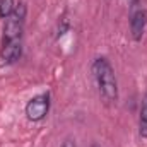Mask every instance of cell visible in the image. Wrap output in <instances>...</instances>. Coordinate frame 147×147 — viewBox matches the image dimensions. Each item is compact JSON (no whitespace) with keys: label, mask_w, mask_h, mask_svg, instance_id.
Wrapping results in <instances>:
<instances>
[{"label":"cell","mask_w":147,"mask_h":147,"mask_svg":"<svg viewBox=\"0 0 147 147\" xmlns=\"http://www.w3.org/2000/svg\"><path fill=\"white\" fill-rule=\"evenodd\" d=\"M92 74L96 77L99 92L105 98V101L106 103H116V99H118V82H116V75H115L111 63L103 57L96 58L94 63H92Z\"/></svg>","instance_id":"obj_1"},{"label":"cell","mask_w":147,"mask_h":147,"mask_svg":"<svg viewBox=\"0 0 147 147\" xmlns=\"http://www.w3.org/2000/svg\"><path fill=\"white\" fill-rule=\"evenodd\" d=\"M48 108H50V98L48 94H39L36 98H33L28 106H26V115L29 120L33 121H39L46 116L48 113Z\"/></svg>","instance_id":"obj_2"},{"label":"cell","mask_w":147,"mask_h":147,"mask_svg":"<svg viewBox=\"0 0 147 147\" xmlns=\"http://www.w3.org/2000/svg\"><path fill=\"white\" fill-rule=\"evenodd\" d=\"M22 17H24V10L19 14V9L7 17L5 28H3L5 41H16V39L21 38V33H22Z\"/></svg>","instance_id":"obj_3"},{"label":"cell","mask_w":147,"mask_h":147,"mask_svg":"<svg viewBox=\"0 0 147 147\" xmlns=\"http://www.w3.org/2000/svg\"><path fill=\"white\" fill-rule=\"evenodd\" d=\"M147 26V10L146 9H135L130 16V31L135 41H140Z\"/></svg>","instance_id":"obj_4"},{"label":"cell","mask_w":147,"mask_h":147,"mask_svg":"<svg viewBox=\"0 0 147 147\" xmlns=\"http://www.w3.org/2000/svg\"><path fill=\"white\" fill-rule=\"evenodd\" d=\"M21 51H22V48H21V41L19 39H16V41H3V48L0 51V57H2V60L5 63H12V62L19 60Z\"/></svg>","instance_id":"obj_5"},{"label":"cell","mask_w":147,"mask_h":147,"mask_svg":"<svg viewBox=\"0 0 147 147\" xmlns=\"http://www.w3.org/2000/svg\"><path fill=\"white\" fill-rule=\"evenodd\" d=\"M139 134L140 137L147 139V92L142 98V105H140V115H139Z\"/></svg>","instance_id":"obj_6"},{"label":"cell","mask_w":147,"mask_h":147,"mask_svg":"<svg viewBox=\"0 0 147 147\" xmlns=\"http://www.w3.org/2000/svg\"><path fill=\"white\" fill-rule=\"evenodd\" d=\"M14 12V0H0V16L9 17Z\"/></svg>","instance_id":"obj_7"},{"label":"cell","mask_w":147,"mask_h":147,"mask_svg":"<svg viewBox=\"0 0 147 147\" xmlns=\"http://www.w3.org/2000/svg\"><path fill=\"white\" fill-rule=\"evenodd\" d=\"M62 147H75V142L70 140V139H67V140L63 142V146H62Z\"/></svg>","instance_id":"obj_8"},{"label":"cell","mask_w":147,"mask_h":147,"mask_svg":"<svg viewBox=\"0 0 147 147\" xmlns=\"http://www.w3.org/2000/svg\"><path fill=\"white\" fill-rule=\"evenodd\" d=\"M92 147H98V146H92Z\"/></svg>","instance_id":"obj_9"}]
</instances>
